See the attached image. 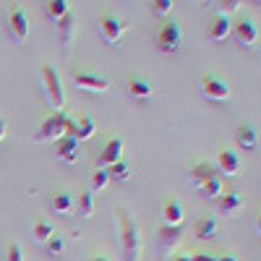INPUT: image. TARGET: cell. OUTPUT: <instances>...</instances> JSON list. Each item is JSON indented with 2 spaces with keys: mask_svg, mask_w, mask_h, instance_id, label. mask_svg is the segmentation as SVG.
<instances>
[{
  "mask_svg": "<svg viewBox=\"0 0 261 261\" xmlns=\"http://www.w3.org/2000/svg\"><path fill=\"white\" fill-rule=\"evenodd\" d=\"M235 37H238V42H241L243 47H251V45H256V39H258V27L253 24V21L243 18V21L235 24Z\"/></svg>",
  "mask_w": 261,
  "mask_h": 261,
  "instance_id": "cell-12",
  "label": "cell"
},
{
  "mask_svg": "<svg viewBox=\"0 0 261 261\" xmlns=\"http://www.w3.org/2000/svg\"><path fill=\"white\" fill-rule=\"evenodd\" d=\"M180 42H183V34H180V24L178 21H165L160 34H157V47L160 53L165 55H175L180 50Z\"/></svg>",
  "mask_w": 261,
  "mask_h": 261,
  "instance_id": "cell-3",
  "label": "cell"
},
{
  "mask_svg": "<svg viewBox=\"0 0 261 261\" xmlns=\"http://www.w3.org/2000/svg\"><path fill=\"white\" fill-rule=\"evenodd\" d=\"M89 261H107V258H89Z\"/></svg>",
  "mask_w": 261,
  "mask_h": 261,
  "instance_id": "cell-39",
  "label": "cell"
},
{
  "mask_svg": "<svg viewBox=\"0 0 261 261\" xmlns=\"http://www.w3.org/2000/svg\"><path fill=\"white\" fill-rule=\"evenodd\" d=\"M128 92L134 94L136 99H146V97H151L154 86H151L144 76H130V79H128Z\"/></svg>",
  "mask_w": 261,
  "mask_h": 261,
  "instance_id": "cell-16",
  "label": "cell"
},
{
  "mask_svg": "<svg viewBox=\"0 0 261 261\" xmlns=\"http://www.w3.org/2000/svg\"><path fill=\"white\" fill-rule=\"evenodd\" d=\"M110 183V178H107V170H97L92 175V193H99L105 191V186Z\"/></svg>",
  "mask_w": 261,
  "mask_h": 261,
  "instance_id": "cell-29",
  "label": "cell"
},
{
  "mask_svg": "<svg viewBox=\"0 0 261 261\" xmlns=\"http://www.w3.org/2000/svg\"><path fill=\"white\" fill-rule=\"evenodd\" d=\"M188 261H217V256H212V253H193V256H188Z\"/></svg>",
  "mask_w": 261,
  "mask_h": 261,
  "instance_id": "cell-35",
  "label": "cell"
},
{
  "mask_svg": "<svg viewBox=\"0 0 261 261\" xmlns=\"http://www.w3.org/2000/svg\"><path fill=\"white\" fill-rule=\"evenodd\" d=\"M199 191H201L204 196H209V199H220V196H222V180H220V178H212V180H206Z\"/></svg>",
  "mask_w": 261,
  "mask_h": 261,
  "instance_id": "cell-28",
  "label": "cell"
},
{
  "mask_svg": "<svg viewBox=\"0 0 261 261\" xmlns=\"http://www.w3.org/2000/svg\"><path fill=\"white\" fill-rule=\"evenodd\" d=\"M50 209H53L55 214L71 212V209H73V196H71L68 191H58V193L53 196V201H50Z\"/></svg>",
  "mask_w": 261,
  "mask_h": 261,
  "instance_id": "cell-22",
  "label": "cell"
},
{
  "mask_svg": "<svg viewBox=\"0 0 261 261\" xmlns=\"http://www.w3.org/2000/svg\"><path fill=\"white\" fill-rule=\"evenodd\" d=\"M243 206V196L241 193H235V191H230V193H222L220 199H217V212L220 214H225V217H230V214H235L238 209Z\"/></svg>",
  "mask_w": 261,
  "mask_h": 261,
  "instance_id": "cell-14",
  "label": "cell"
},
{
  "mask_svg": "<svg viewBox=\"0 0 261 261\" xmlns=\"http://www.w3.org/2000/svg\"><path fill=\"white\" fill-rule=\"evenodd\" d=\"M162 220H165V225H170V227L180 225V222H183V206H180L178 201H167L165 209H162Z\"/></svg>",
  "mask_w": 261,
  "mask_h": 261,
  "instance_id": "cell-21",
  "label": "cell"
},
{
  "mask_svg": "<svg viewBox=\"0 0 261 261\" xmlns=\"http://www.w3.org/2000/svg\"><path fill=\"white\" fill-rule=\"evenodd\" d=\"M217 235V220L214 217H204V220L196 222V238L199 241H212Z\"/></svg>",
  "mask_w": 261,
  "mask_h": 261,
  "instance_id": "cell-23",
  "label": "cell"
},
{
  "mask_svg": "<svg viewBox=\"0 0 261 261\" xmlns=\"http://www.w3.org/2000/svg\"><path fill=\"white\" fill-rule=\"evenodd\" d=\"M45 246H47V253H50V256H60V253H63V238L53 232V238H50Z\"/></svg>",
  "mask_w": 261,
  "mask_h": 261,
  "instance_id": "cell-30",
  "label": "cell"
},
{
  "mask_svg": "<svg viewBox=\"0 0 261 261\" xmlns=\"http://www.w3.org/2000/svg\"><path fill=\"white\" fill-rule=\"evenodd\" d=\"M212 178H217V175H214V167L206 165V162L196 165V167L191 170V186H193V188H201V186H204L206 180H212Z\"/></svg>",
  "mask_w": 261,
  "mask_h": 261,
  "instance_id": "cell-18",
  "label": "cell"
},
{
  "mask_svg": "<svg viewBox=\"0 0 261 261\" xmlns=\"http://www.w3.org/2000/svg\"><path fill=\"white\" fill-rule=\"evenodd\" d=\"M183 241V227L175 225V227H170V225H162L160 230V246L165 253H172V248H178Z\"/></svg>",
  "mask_w": 261,
  "mask_h": 261,
  "instance_id": "cell-10",
  "label": "cell"
},
{
  "mask_svg": "<svg viewBox=\"0 0 261 261\" xmlns=\"http://www.w3.org/2000/svg\"><path fill=\"white\" fill-rule=\"evenodd\" d=\"M8 32H11V39L16 42V45L27 42V37H29V18H27V13L21 8H13L8 13Z\"/></svg>",
  "mask_w": 261,
  "mask_h": 261,
  "instance_id": "cell-5",
  "label": "cell"
},
{
  "mask_svg": "<svg viewBox=\"0 0 261 261\" xmlns=\"http://www.w3.org/2000/svg\"><path fill=\"white\" fill-rule=\"evenodd\" d=\"M58 160L65 165H73L79 160V141L71 136H63L58 139Z\"/></svg>",
  "mask_w": 261,
  "mask_h": 261,
  "instance_id": "cell-13",
  "label": "cell"
},
{
  "mask_svg": "<svg viewBox=\"0 0 261 261\" xmlns=\"http://www.w3.org/2000/svg\"><path fill=\"white\" fill-rule=\"evenodd\" d=\"M217 6H220V16H227V13H235L241 8V0H222V3H217Z\"/></svg>",
  "mask_w": 261,
  "mask_h": 261,
  "instance_id": "cell-31",
  "label": "cell"
},
{
  "mask_svg": "<svg viewBox=\"0 0 261 261\" xmlns=\"http://www.w3.org/2000/svg\"><path fill=\"white\" fill-rule=\"evenodd\" d=\"M65 136H71V139H76V120L68 115L65 118Z\"/></svg>",
  "mask_w": 261,
  "mask_h": 261,
  "instance_id": "cell-34",
  "label": "cell"
},
{
  "mask_svg": "<svg viewBox=\"0 0 261 261\" xmlns=\"http://www.w3.org/2000/svg\"><path fill=\"white\" fill-rule=\"evenodd\" d=\"M65 113H53L45 123L39 125V134L34 136V141H39V144H45V141H58V139H63L65 136Z\"/></svg>",
  "mask_w": 261,
  "mask_h": 261,
  "instance_id": "cell-4",
  "label": "cell"
},
{
  "mask_svg": "<svg viewBox=\"0 0 261 261\" xmlns=\"http://www.w3.org/2000/svg\"><path fill=\"white\" fill-rule=\"evenodd\" d=\"M92 214H94V193L92 191H84L81 199H79V217L89 220Z\"/></svg>",
  "mask_w": 261,
  "mask_h": 261,
  "instance_id": "cell-25",
  "label": "cell"
},
{
  "mask_svg": "<svg viewBox=\"0 0 261 261\" xmlns=\"http://www.w3.org/2000/svg\"><path fill=\"white\" fill-rule=\"evenodd\" d=\"M201 92H204V97L212 99V102H225V99L230 97V86H227V81L220 79V76H204Z\"/></svg>",
  "mask_w": 261,
  "mask_h": 261,
  "instance_id": "cell-6",
  "label": "cell"
},
{
  "mask_svg": "<svg viewBox=\"0 0 261 261\" xmlns=\"http://www.w3.org/2000/svg\"><path fill=\"white\" fill-rule=\"evenodd\" d=\"M73 84L84 92H107L110 89V81L97 76V73H76L73 76Z\"/></svg>",
  "mask_w": 261,
  "mask_h": 261,
  "instance_id": "cell-9",
  "label": "cell"
},
{
  "mask_svg": "<svg viewBox=\"0 0 261 261\" xmlns=\"http://www.w3.org/2000/svg\"><path fill=\"white\" fill-rule=\"evenodd\" d=\"M6 130H8V125H6V120H0V141L6 139Z\"/></svg>",
  "mask_w": 261,
  "mask_h": 261,
  "instance_id": "cell-36",
  "label": "cell"
},
{
  "mask_svg": "<svg viewBox=\"0 0 261 261\" xmlns=\"http://www.w3.org/2000/svg\"><path fill=\"white\" fill-rule=\"evenodd\" d=\"M120 160H123V139H110V141L105 144L102 154L97 157V167L99 170H107L110 165H115Z\"/></svg>",
  "mask_w": 261,
  "mask_h": 261,
  "instance_id": "cell-8",
  "label": "cell"
},
{
  "mask_svg": "<svg viewBox=\"0 0 261 261\" xmlns=\"http://www.w3.org/2000/svg\"><path fill=\"white\" fill-rule=\"evenodd\" d=\"M73 27H76V16L68 11V13L58 21V37H60L63 45H68V42L73 39Z\"/></svg>",
  "mask_w": 261,
  "mask_h": 261,
  "instance_id": "cell-19",
  "label": "cell"
},
{
  "mask_svg": "<svg viewBox=\"0 0 261 261\" xmlns=\"http://www.w3.org/2000/svg\"><path fill=\"white\" fill-rule=\"evenodd\" d=\"M68 11H71V8H68V3H65V0H53V3H47V18H50V21H60Z\"/></svg>",
  "mask_w": 261,
  "mask_h": 261,
  "instance_id": "cell-27",
  "label": "cell"
},
{
  "mask_svg": "<svg viewBox=\"0 0 261 261\" xmlns=\"http://www.w3.org/2000/svg\"><path fill=\"white\" fill-rule=\"evenodd\" d=\"M123 32H125V24L120 18H115V16H99V34H102V39L105 42H120V37H123Z\"/></svg>",
  "mask_w": 261,
  "mask_h": 261,
  "instance_id": "cell-7",
  "label": "cell"
},
{
  "mask_svg": "<svg viewBox=\"0 0 261 261\" xmlns=\"http://www.w3.org/2000/svg\"><path fill=\"white\" fill-rule=\"evenodd\" d=\"M118 225H120V251H123V261H139L141 256V235H139V227L130 217L118 209Z\"/></svg>",
  "mask_w": 261,
  "mask_h": 261,
  "instance_id": "cell-1",
  "label": "cell"
},
{
  "mask_svg": "<svg viewBox=\"0 0 261 261\" xmlns=\"http://www.w3.org/2000/svg\"><path fill=\"white\" fill-rule=\"evenodd\" d=\"M151 11L160 13V16H167L172 11V0H154V3H151Z\"/></svg>",
  "mask_w": 261,
  "mask_h": 261,
  "instance_id": "cell-32",
  "label": "cell"
},
{
  "mask_svg": "<svg viewBox=\"0 0 261 261\" xmlns=\"http://www.w3.org/2000/svg\"><path fill=\"white\" fill-rule=\"evenodd\" d=\"M217 167H220L225 175H238V172L243 170L241 157H238L235 151H230V149H220V154H217Z\"/></svg>",
  "mask_w": 261,
  "mask_h": 261,
  "instance_id": "cell-11",
  "label": "cell"
},
{
  "mask_svg": "<svg viewBox=\"0 0 261 261\" xmlns=\"http://www.w3.org/2000/svg\"><path fill=\"white\" fill-rule=\"evenodd\" d=\"M172 261H188V256H178V258H172Z\"/></svg>",
  "mask_w": 261,
  "mask_h": 261,
  "instance_id": "cell-38",
  "label": "cell"
},
{
  "mask_svg": "<svg viewBox=\"0 0 261 261\" xmlns=\"http://www.w3.org/2000/svg\"><path fill=\"white\" fill-rule=\"evenodd\" d=\"M235 139H238V146H241V149H253L258 144V134H256V128H251V125H241V128H238Z\"/></svg>",
  "mask_w": 261,
  "mask_h": 261,
  "instance_id": "cell-20",
  "label": "cell"
},
{
  "mask_svg": "<svg viewBox=\"0 0 261 261\" xmlns=\"http://www.w3.org/2000/svg\"><path fill=\"white\" fill-rule=\"evenodd\" d=\"M32 235H34V241H37V243H47L50 238H53V225H50L47 220H39V222L34 225Z\"/></svg>",
  "mask_w": 261,
  "mask_h": 261,
  "instance_id": "cell-26",
  "label": "cell"
},
{
  "mask_svg": "<svg viewBox=\"0 0 261 261\" xmlns=\"http://www.w3.org/2000/svg\"><path fill=\"white\" fill-rule=\"evenodd\" d=\"M97 134V120L89 118V115H84L81 120H76V141H89L94 139Z\"/></svg>",
  "mask_w": 261,
  "mask_h": 261,
  "instance_id": "cell-17",
  "label": "cell"
},
{
  "mask_svg": "<svg viewBox=\"0 0 261 261\" xmlns=\"http://www.w3.org/2000/svg\"><path fill=\"white\" fill-rule=\"evenodd\" d=\"M42 89H45V99L55 113H63L65 107V94H63V84L55 73L53 65H42Z\"/></svg>",
  "mask_w": 261,
  "mask_h": 261,
  "instance_id": "cell-2",
  "label": "cell"
},
{
  "mask_svg": "<svg viewBox=\"0 0 261 261\" xmlns=\"http://www.w3.org/2000/svg\"><path fill=\"white\" fill-rule=\"evenodd\" d=\"M227 34H230V18L217 13V16L212 18V24H209V39L222 42V39H227Z\"/></svg>",
  "mask_w": 261,
  "mask_h": 261,
  "instance_id": "cell-15",
  "label": "cell"
},
{
  "mask_svg": "<svg viewBox=\"0 0 261 261\" xmlns=\"http://www.w3.org/2000/svg\"><path fill=\"white\" fill-rule=\"evenodd\" d=\"M6 261H24V256H21V246H18V243H11V246H8Z\"/></svg>",
  "mask_w": 261,
  "mask_h": 261,
  "instance_id": "cell-33",
  "label": "cell"
},
{
  "mask_svg": "<svg viewBox=\"0 0 261 261\" xmlns=\"http://www.w3.org/2000/svg\"><path fill=\"white\" fill-rule=\"evenodd\" d=\"M217 261H238L235 256H217Z\"/></svg>",
  "mask_w": 261,
  "mask_h": 261,
  "instance_id": "cell-37",
  "label": "cell"
},
{
  "mask_svg": "<svg viewBox=\"0 0 261 261\" xmlns=\"http://www.w3.org/2000/svg\"><path fill=\"white\" fill-rule=\"evenodd\" d=\"M107 178L110 180H118V183H125L128 178H130V165L128 162H115V165H110L107 167Z\"/></svg>",
  "mask_w": 261,
  "mask_h": 261,
  "instance_id": "cell-24",
  "label": "cell"
}]
</instances>
